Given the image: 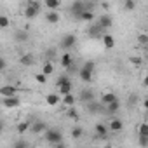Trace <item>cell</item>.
<instances>
[{
  "instance_id": "19",
  "label": "cell",
  "mask_w": 148,
  "mask_h": 148,
  "mask_svg": "<svg viewBox=\"0 0 148 148\" xmlns=\"http://www.w3.org/2000/svg\"><path fill=\"white\" fill-rule=\"evenodd\" d=\"M40 71H44L45 75H52V73H54V64H52V61H44L42 66H40Z\"/></svg>"
},
{
  "instance_id": "23",
  "label": "cell",
  "mask_w": 148,
  "mask_h": 148,
  "mask_svg": "<svg viewBox=\"0 0 148 148\" xmlns=\"http://www.w3.org/2000/svg\"><path fill=\"white\" fill-rule=\"evenodd\" d=\"M106 110H108L110 113H115V112H119V110H120V101H119V99H115V101L108 103V105H106Z\"/></svg>"
},
{
  "instance_id": "11",
  "label": "cell",
  "mask_w": 148,
  "mask_h": 148,
  "mask_svg": "<svg viewBox=\"0 0 148 148\" xmlns=\"http://www.w3.org/2000/svg\"><path fill=\"white\" fill-rule=\"evenodd\" d=\"M75 96H73V92H68V94H64L63 96V99H61V105L63 106H66V108H71V106H75Z\"/></svg>"
},
{
  "instance_id": "36",
  "label": "cell",
  "mask_w": 148,
  "mask_h": 148,
  "mask_svg": "<svg viewBox=\"0 0 148 148\" xmlns=\"http://www.w3.org/2000/svg\"><path fill=\"white\" fill-rule=\"evenodd\" d=\"M23 146H26V143H23V141H19V143H14V148H23Z\"/></svg>"
},
{
  "instance_id": "13",
  "label": "cell",
  "mask_w": 148,
  "mask_h": 148,
  "mask_svg": "<svg viewBox=\"0 0 148 148\" xmlns=\"http://www.w3.org/2000/svg\"><path fill=\"white\" fill-rule=\"evenodd\" d=\"M108 127H110V131H113V132H120V131L124 129V124H122L120 119H112L110 124H108Z\"/></svg>"
},
{
  "instance_id": "26",
  "label": "cell",
  "mask_w": 148,
  "mask_h": 148,
  "mask_svg": "<svg viewBox=\"0 0 148 148\" xmlns=\"http://www.w3.org/2000/svg\"><path fill=\"white\" fill-rule=\"evenodd\" d=\"M70 134H71V138H73V139H79V138H82L84 129H82L80 125H77V127H73V129H71V132H70Z\"/></svg>"
},
{
  "instance_id": "18",
  "label": "cell",
  "mask_w": 148,
  "mask_h": 148,
  "mask_svg": "<svg viewBox=\"0 0 148 148\" xmlns=\"http://www.w3.org/2000/svg\"><path fill=\"white\" fill-rule=\"evenodd\" d=\"M16 87L14 86H2L0 87V96H16Z\"/></svg>"
},
{
  "instance_id": "2",
  "label": "cell",
  "mask_w": 148,
  "mask_h": 148,
  "mask_svg": "<svg viewBox=\"0 0 148 148\" xmlns=\"http://www.w3.org/2000/svg\"><path fill=\"white\" fill-rule=\"evenodd\" d=\"M38 4L37 2H28V5L25 7V11H23V14H25V18L26 19H33V18H37L38 16Z\"/></svg>"
},
{
  "instance_id": "22",
  "label": "cell",
  "mask_w": 148,
  "mask_h": 148,
  "mask_svg": "<svg viewBox=\"0 0 148 148\" xmlns=\"http://www.w3.org/2000/svg\"><path fill=\"white\" fill-rule=\"evenodd\" d=\"M33 56L32 54H25V56H21V59H19V63L23 64V66H32L33 64Z\"/></svg>"
},
{
  "instance_id": "37",
  "label": "cell",
  "mask_w": 148,
  "mask_h": 148,
  "mask_svg": "<svg viewBox=\"0 0 148 148\" xmlns=\"http://www.w3.org/2000/svg\"><path fill=\"white\" fill-rule=\"evenodd\" d=\"M143 108L148 112V98H145V99H143Z\"/></svg>"
},
{
  "instance_id": "16",
  "label": "cell",
  "mask_w": 148,
  "mask_h": 148,
  "mask_svg": "<svg viewBox=\"0 0 148 148\" xmlns=\"http://www.w3.org/2000/svg\"><path fill=\"white\" fill-rule=\"evenodd\" d=\"M117 99V96H115V92H112V91H105L103 94H101V103L103 105H108V103H112V101H115Z\"/></svg>"
},
{
  "instance_id": "6",
  "label": "cell",
  "mask_w": 148,
  "mask_h": 148,
  "mask_svg": "<svg viewBox=\"0 0 148 148\" xmlns=\"http://www.w3.org/2000/svg\"><path fill=\"white\" fill-rule=\"evenodd\" d=\"M45 131H47V125H45L42 120L32 122V127H30V132H32V134H42V132H45Z\"/></svg>"
},
{
  "instance_id": "17",
  "label": "cell",
  "mask_w": 148,
  "mask_h": 148,
  "mask_svg": "<svg viewBox=\"0 0 148 148\" xmlns=\"http://www.w3.org/2000/svg\"><path fill=\"white\" fill-rule=\"evenodd\" d=\"M30 127H32V122H28V120H21V122H18L16 131H18V134H25L26 131H30Z\"/></svg>"
},
{
  "instance_id": "31",
  "label": "cell",
  "mask_w": 148,
  "mask_h": 148,
  "mask_svg": "<svg viewBox=\"0 0 148 148\" xmlns=\"http://www.w3.org/2000/svg\"><path fill=\"white\" fill-rule=\"evenodd\" d=\"M68 117H70V119H73V120H79V115H77V112H75V110H73V106L68 110Z\"/></svg>"
},
{
  "instance_id": "38",
  "label": "cell",
  "mask_w": 148,
  "mask_h": 148,
  "mask_svg": "<svg viewBox=\"0 0 148 148\" xmlns=\"http://www.w3.org/2000/svg\"><path fill=\"white\" fill-rule=\"evenodd\" d=\"M143 86H145V87H148V73H146L145 79H143Z\"/></svg>"
},
{
  "instance_id": "25",
  "label": "cell",
  "mask_w": 148,
  "mask_h": 148,
  "mask_svg": "<svg viewBox=\"0 0 148 148\" xmlns=\"http://www.w3.org/2000/svg\"><path fill=\"white\" fill-rule=\"evenodd\" d=\"M94 129H96V134H98V136H106L110 127H106L105 124H96V127H94Z\"/></svg>"
},
{
  "instance_id": "39",
  "label": "cell",
  "mask_w": 148,
  "mask_h": 148,
  "mask_svg": "<svg viewBox=\"0 0 148 148\" xmlns=\"http://www.w3.org/2000/svg\"><path fill=\"white\" fill-rule=\"evenodd\" d=\"M146 58H148V51H146Z\"/></svg>"
},
{
  "instance_id": "4",
  "label": "cell",
  "mask_w": 148,
  "mask_h": 148,
  "mask_svg": "<svg viewBox=\"0 0 148 148\" xmlns=\"http://www.w3.org/2000/svg\"><path fill=\"white\" fill-rule=\"evenodd\" d=\"M61 99H63V96L59 92H49L45 96V105L47 106H58V105H61Z\"/></svg>"
},
{
  "instance_id": "1",
  "label": "cell",
  "mask_w": 148,
  "mask_h": 148,
  "mask_svg": "<svg viewBox=\"0 0 148 148\" xmlns=\"http://www.w3.org/2000/svg\"><path fill=\"white\" fill-rule=\"evenodd\" d=\"M44 138H45L49 143H52V145H58V143H61V141H63L61 132H59V131H56V129H47V131L44 132Z\"/></svg>"
},
{
  "instance_id": "29",
  "label": "cell",
  "mask_w": 148,
  "mask_h": 148,
  "mask_svg": "<svg viewBox=\"0 0 148 148\" xmlns=\"http://www.w3.org/2000/svg\"><path fill=\"white\" fill-rule=\"evenodd\" d=\"M134 7H136V4H134V0H124V9H125L127 12L134 11Z\"/></svg>"
},
{
  "instance_id": "32",
  "label": "cell",
  "mask_w": 148,
  "mask_h": 148,
  "mask_svg": "<svg viewBox=\"0 0 148 148\" xmlns=\"http://www.w3.org/2000/svg\"><path fill=\"white\" fill-rule=\"evenodd\" d=\"M139 145L141 146H148V136H139Z\"/></svg>"
},
{
  "instance_id": "15",
  "label": "cell",
  "mask_w": 148,
  "mask_h": 148,
  "mask_svg": "<svg viewBox=\"0 0 148 148\" xmlns=\"http://www.w3.org/2000/svg\"><path fill=\"white\" fill-rule=\"evenodd\" d=\"M80 19H82L84 23H92V21L96 19V16H94V12H92V11L84 9V11H82V14H80Z\"/></svg>"
},
{
  "instance_id": "28",
  "label": "cell",
  "mask_w": 148,
  "mask_h": 148,
  "mask_svg": "<svg viewBox=\"0 0 148 148\" xmlns=\"http://www.w3.org/2000/svg\"><path fill=\"white\" fill-rule=\"evenodd\" d=\"M9 26H11V19H9V16L2 14V16H0V28H9Z\"/></svg>"
},
{
  "instance_id": "7",
  "label": "cell",
  "mask_w": 148,
  "mask_h": 148,
  "mask_svg": "<svg viewBox=\"0 0 148 148\" xmlns=\"http://www.w3.org/2000/svg\"><path fill=\"white\" fill-rule=\"evenodd\" d=\"M45 21H47L49 25H58V23L61 21V16H59L58 11H47V12H45Z\"/></svg>"
},
{
  "instance_id": "21",
  "label": "cell",
  "mask_w": 148,
  "mask_h": 148,
  "mask_svg": "<svg viewBox=\"0 0 148 148\" xmlns=\"http://www.w3.org/2000/svg\"><path fill=\"white\" fill-rule=\"evenodd\" d=\"M136 132H138V136H148V122H141V124H138Z\"/></svg>"
},
{
  "instance_id": "30",
  "label": "cell",
  "mask_w": 148,
  "mask_h": 148,
  "mask_svg": "<svg viewBox=\"0 0 148 148\" xmlns=\"http://www.w3.org/2000/svg\"><path fill=\"white\" fill-rule=\"evenodd\" d=\"M129 63H131L132 66H141L143 61H141V58H138V56H131V58H129Z\"/></svg>"
},
{
  "instance_id": "24",
  "label": "cell",
  "mask_w": 148,
  "mask_h": 148,
  "mask_svg": "<svg viewBox=\"0 0 148 148\" xmlns=\"http://www.w3.org/2000/svg\"><path fill=\"white\" fill-rule=\"evenodd\" d=\"M47 77H49V75H45L44 71H38V73H35V77H33V79H35L37 84H42V86H44V84L47 82Z\"/></svg>"
},
{
  "instance_id": "5",
  "label": "cell",
  "mask_w": 148,
  "mask_h": 148,
  "mask_svg": "<svg viewBox=\"0 0 148 148\" xmlns=\"http://www.w3.org/2000/svg\"><path fill=\"white\" fill-rule=\"evenodd\" d=\"M2 106L4 108H16V106H19V99L16 96H2Z\"/></svg>"
},
{
  "instance_id": "3",
  "label": "cell",
  "mask_w": 148,
  "mask_h": 148,
  "mask_svg": "<svg viewBox=\"0 0 148 148\" xmlns=\"http://www.w3.org/2000/svg\"><path fill=\"white\" fill-rule=\"evenodd\" d=\"M77 44V37L73 35V33H70V35H64L63 38H61V49L63 51H70L73 45Z\"/></svg>"
},
{
  "instance_id": "8",
  "label": "cell",
  "mask_w": 148,
  "mask_h": 148,
  "mask_svg": "<svg viewBox=\"0 0 148 148\" xmlns=\"http://www.w3.org/2000/svg\"><path fill=\"white\" fill-rule=\"evenodd\" d=\"M101 42H103V47H105V49H108V51L115 47V37H113V35H110V33L101 35Z\"/></svg>"
},
{
  "instance_id": "27",
  "label": "cell",
  "mask_w": 148,
  "mask_h": 148,
  "mask_svg": "<svg viewBox=\"0 0 148 148\" xmlns=\"http://www.w3.org/2000/svg\"><path fill=\"white\" fill-rule=\"evenodd\" d=\"M138 44L143 47H148V33H138Z\"/></svg>"
},
{
  "instance_id": "10",
  "label": "cell",
  "mask_w": 148,
  "mask_h": 148,
  "mask_svg": "<svg viewBox=\"0 0 148 148\" xmlns=\"http://www.w3.org/2000/svg\"><path fill=\"white\" fill-rule=\"evenodd\" d=\"M98 25H99L101 28H110V26L113 25V18H112L110 14H103V16L98 18Z\"/></svg>"
},
{
  "instance_id": "20",
  "label": "cell",
  "mask_w": 148,
  "mask_h": 148,
  "mask_svg": "<svg viewBox=\"0 0 148 148\" xmlns=\"http://www.w3.org/2000/svg\"><path fill=\"white\" fill-rule=\"evenodd\" d=\"M92 73H94V71H91V70H87V68L82 66V70H80V79H82L84 82H91V80H92Z\"/></svg>"
},
{
  "instance_id": "33",
  "label": "cell",
  "mask_w": 148,
  "mask_h": 148,
  "mask_svg": "<svg viewBox=\"0 0 148 148\" xmlns=\"http://www.w3.org/2000/svg\"><path fill=\"white\" fill-rule=\"evenodd\" d=\"M84 68H87V70L94 71V63H92V61H86V63H84Z\"/></svg>"
},
{
  "instance_id": "14",
  "label": "cell",
  "mask_w": 148,
  "mask_h": 148,
  "mask_svg": "<svg viewBox=\"0 0 148 148\" xmlns=\"http://www.w3.org/2000/svg\"><path fill=\"white\" fill-rule=\"evenodd\" d=\"M44 5L47 11H58L61 7V0H44Z\"/></svg>"
},
{
  "instance_id": "34",
  "label": "cell",
  "mask_w": 148,
  "mask_h": 148,
  "mask_svg": "<svg viewBox=\"0 0 148 148\" xmlns=\"http://www.w3.org/2000/svg\"><path fill=\"white\" fill-rule=\"evenodd\" d=\"M82 99H86V101H91V99H92V94H91L89 91H86V94H82Z\"/></svg>"
},
{
  "instance_id": "12",
  "label": "cell",
  "mask_w": 148,
  "mask_h": 148,
  "mask_svg": "<svg viewBox=\"0 0 148 148\" xmlns=\"http://www.w3.org/2000/svg\"><path fill=\"white\" fill-rule=\"evenodd\" d=\"M59 63H61L63 68H70V66L73 64V58H71V54H70L68 51H64L63 56H61V59H59Z\"/></svg>"
},
{
  "instance_id": "9",
  "label": "cell",
  "mask_w": 148,
  "mask_h": 148,
  "mask_svg": "<svg viewBox=\"0 0 148 148\" xmlns=\"http://www.w3.org/2000/svg\"><path fill=\"white\" fill-rule=\"evenodd\" d=\"M71 91H73V84H71V80H70V79L58 86V92H59L61 96H64V94H68V92H71Z\"/></svg>"
},
{
  "instance_id": "35",
  "label": "cell",
  "mask_w": 148,
  "mask_h": 148,
  "mask_svg": "<svg viewBox=\"0 0 148 148\" xmlns=\"http://www.w3.org/2000/svg\"><path fill=\"white\" fill-rule=\"evenodd\" d=\"M64 80H68V77H64V75H61V77H59V79H58V82H56V87H58V86H59V84H63V82H64Z\"/></svg>"
}]
</instances>
